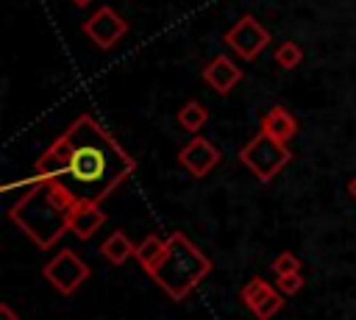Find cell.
Returning <instances> with one entry per match:
<instances>
[{"label":"cell","instance_id":"d6986e66","mask_svg":"<svg viewBox=\"0 0 356 320\" xmlns=\"http://www.w3.org/2000/svg\"><path fill=\"white\" fill-rule=\"evenodd\" d=\"M0 320H19V314L8 303H0Z\"/></svg>","mask_w":356,"mask_h":320},{"label":"cell","instance_id":"e0dca14e","mask_svg":"<svg viewBox=\"0 0 356 320\" xmlns=\"http://www.w3.org/2000/svg\"><path fill=\"white\" fill-rule=\"evenodd\" d=\"M273 273H275V275H284V273H300V259H298L295 253L284 250V253H278V256L273 259Z\"/></svg>","mask_w":356,"mask_h":320},{"label":"cell","instance_id":"9c48e42d","mask_svg":"<svg viewBox=\"0 0 356 320\" xmlns=\"http://www.w3.org/2000/svg\"><path fill=\"white\" fill-rule=\"evenodd\" d=\"M239 298H242V303L256 314V320H270V317H275L278 314V309L284 306V298H281V292H275L264 278H250L245 287H242V292H239Z\"/></svg>","mask_w":356,"mask_h":320},{"label":"cell","instance_id":"30bf717a","mask_svg":"<svg viewBox=\"0 0 356 320\" xmlns=\"http://www.w3.org/2000/svg\"><path fill=\"white\" fill-rule=\"evenodd\" d=\"M203 81H206L217 95H228V92L242 81V70H239L228 56H214V58L203 67Z\"/></svg>","mask_w":356,"mask_h":320},{"label":"cell","instance_id":"5b68a950","mask_svg":"<svg viewBox=\"0 0 356 320\" xmlns=\"http://www.w3.org/2000/svg\"><path fill=\"white\" fill-rule=\"evenodd\" d=\"M44 281L61 292V295H72L86 278H89V264L75 253V250H58L44 267H42Z\"/></svg>","mask_w":356,"mask_h":320},{"label":"cell","instance_id":"8fae6325","mask_svg":"<svg viewBox=\"0 0 356 320\" xmlns=\"http://www.w3.org/2000/svg\"><path fill=\"white\" fill-rule=\"evenodd\" d=\"M103 223H106V214H103L100 203H78L70 217V231L81 239H89L100 231Z\"/></svg>","mask_w":356,"mask_h":320},{"label":"cell","instance_id":"7a4b0ae2","mask_svg":"<svg viewBox=\"0 0 356 320\" xmlns=\"http://www.w3.org/2000/svg\"><path fill=\"white\" fill-rule=\"evenodd\" d=\"M75 206L78 200L70 189L56 181L33 178L25 195L8 209V217L39 250H47L64 237V231H70V217Z\"/></svg>","mask_w":356,"mask_h":320},{"label":"cell","instance_id":"5bb4252c","mask_svg":"<svg viewBox=\"0 0 356 320\" xmlns=\"http://www.w3.org/2000/svg\"><path fill=\"white\" fill-rule=\"evenodd\" d=\"M206 120H209V111H206V106L200 100H186L181 106V111H178V125L184 131H189V134H197L206 125Z\"/></svg>","mask_w":356,"mask_h":320},{"label":"cell","instance_id":"6da1fadb","mask_svg":"<svg viewBox=\"0 0 356 320\" xmlns=\"http://www.w3.org/2000/svg\"><path fill=\"white\" fill-rule=\"evenodd\" d=\"M134 167L120 142L95 117L81 114L36 159V178L61 184L78 203H103Z\"/></svg>","mask_w":356,"mask_h":320},{"label":"cell","instance_id":"ac0fdd59","mask_svg":"<svg viewBox=\"0 0 356 320\" xmlns=\"http://www.w3.org/2000/svg\"><path fill=\"white\" fill-rule=\"evenodd\" d=\"M275 287L281 295H298L303 289V275L300 273H284V275H275Z\"/></svg>","mask_w":356,"mask_h":320},{"label":"cell","instance_id":"2e32d148","mask_svg":"<svg viewBox=\"0 0 356 320\" xmlns=\"http://www.w3.org/2000/svg\"><path fill=\"white\" fill-rule=\"evenodd\" d=\"M300 61H303V50H300L298 42H281V45H278V50H275V64H278L281 70H295V67H300Z\"/></svg>","mask_w":356,"mask_h":320},{"label":"cell","instance_id":"7c38bea8","mask_svg":"<svg viewBox=\"0 0 356 320\" xmlns=\"http://www.w3.org/2000/svg\"><path fill=\"white\" fill-rule=\"evenodd\" d=\"M261 131L289 145V142L298 136V120H295L284 106H273V109L261 117Z\"/></svg>","mask_w":356,"mask_h":320},{"label":"cell","instance_id":"4fadbf2b","mask_svg":"<svg viewBox=\"0 0 356 320\" xmlns=\"http://www.w3.org/2000/svg\"><path fill=\"white\" fill-rule=\"evenodd\" d=\"M134 253H136V248H134V242L125 237V231H111V234L100 242V256H103L106 262H111V264H122V262H128Z\"/></svg>","mask_w":356,"mask_h":320},{"label":"cell","instance_id":"3957f363","mask_svg":"<svg viewBox=\"0 0 356 320\" xmlns=\"http://www.w3.org/2000/svg\"><path fill=\"white\" fill-rule=\"evenodd\" d=\"M211 273V262L206 253H200L186 234L172 231L164 248V256L147 270V275L172 298L184 301L206 275Z\"/></svg>","mask_w":356,"mask_h":320},{"label":"cell","instance_id":"44dd1931","mask_svg":"<svg viewBox=\"0 0 356 320\" xmlns=\"http://www.w3.org/2000/svg\"><path fill=\"white\" fill-rule=\"evenodd\" d=\"M72 3H75V6H81V8H83V6H89V3H92V0H72Z\"/></svg>","mask_w":356,"mask_h":320},{"label":"cell","instance_id":"52a82bcc","mask_svg":"<svg viewBox=\"0 0 356 320\" xmlns=\"http://www.w3.org/2000/svg\"><path fill=\"white\" fill-rule=\"evenodd\" d=\"M83 33H86L89 42H95L100 50H111V47L128 33V22H125L111 6H103V8H97V11L83 22Z\"/></svg>","mask_w":356,"mask_h":320},{"label":"cell","instance_id":"8992f818","mask_svg":"<svg viewBox=\"0 0 356 320\" xmlns=\"http://www.w3.org/2000/svg\"><path fill=\"white\" fill-rule=\"evenodd\" d=\"M225 45L234 50L236 58L253 61L267 45H270V31L250 14L239 17L228 31H225Z\"/></svg>","mask_w":356,"mask_h":320},{"label":"cell","instance_id":"ffe728a7","mask_svg":"<svg viewBox=\"0 0 356 320\" xmlns=\"http://www.w3.org/2000/svg\"><path fill=\"white\" fill-rule=\"evenodd\" d=\"M348 195H350V198L356 200V175H353L350 181H348Z\"/></svg>","mask_w":356,"mask_h":320},{"label":"cell","instance_id":"ba28073f","mask_svg":"<svg viewBox=\"0 0 356 320\" xmlns=\"http://www.w3.org/2000/svg\"><path fill=\"white\" fill-rule=\"evenodd\" d=\"M178 164H181L192 178H203V175H209V173L220 164V150H217L206 136H192V139L181 147Z\"/></svg>","mask_w":356,"mask_h":320},{"label":"cell","instance_id":"9a60e30c","mask_svg":"<svg viewBox=\"0 0 356 320\" xmlns=\"http://www.w3.org/2000/svg\"><path fill=\"white\" fill-rule=\"evenodd\" d=\"M164 248H167V242L159 239L156 234H150V237H145V239L136 245V253H134V256H136V262L142 264V270L147 273V270L164 256Z\"/></svg>","mask_w":356,"mask_h":320},{"label":"cell","instance_id":"277c9868","mask_svg":"<svg viewBox=\"0 0 356 320\" xmlns=\"http://www.w3.org/2000/svg\"><path fill=\"white\" fill-rule=\"evenodd\" d=\"M289 159H292V150H289V145L286 142H281V139H275V136H270V134H264V131H259L242 150H239V161L259 178V181H273L286 164H289Z\"/></svg>","mask_w":356,"mask_h":320}]
</instances>
